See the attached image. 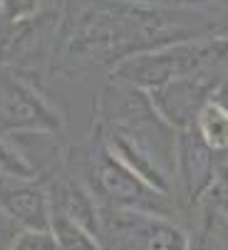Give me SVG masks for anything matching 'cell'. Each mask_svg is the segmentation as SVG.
I'll return each mask as SVG.
<instances>
[{
	"mask_svg": "<svg viewBox=\"0 0 228 250\" xmlns=\"http://www.w3.org/2000/svg\"><path fill=\"white\" fill-rule=\"evenodd\" d=\"M213 99H216L218 104H223L226 109H228V69H226V77L221 80V84H218V89H216Z\"/></svg>",
	"mask_w": 228,
	"mask_h": 250,
	"instance_id": "cell-14",
	"label": "cell"
},
{
	"mask_svg": "<svg viewBox=\"0 0 228 250\" xmlns=\"http://www.w3.org/2000/svg\"><path fill=\"white\" fill-rule=\"evenodd\" d=\"M65 166L90 188L99 206L141 210L149 216L171 221L179 210L174 196H166L154 186H149L146 181H141L122 159L112 154L97 126L85 146H74L67 151Z\"/></svg>",
	"mask_w": 228,
	"mask_h": 250,
	"instance_id": "cell-1",
	"label": "cell"
},
{
	"mask_svg": "<svg viewBox=\"0 0 228 250\" xmlns=\"http://www.w3.org/2000/svg\"><path fill=\"white\" fill-rule=\"evenodd\" d=\"M0 208L20 228H50V201L45 184L37 178L0 176Z\"/></svg>",
	"mask_w": 228,
	"mask_h": 250,
	"instance_id": "cell-8",
	"label": "cell"
},
{
	"mask_svg": "<svg viewBox=\"0 0 228 250\" xmlns=\"http://www.w3.org/2000/svg\"><path fill=\"white\" fill-rule=\"evenodd\" d=\"M228 168V159L216 156L199 134L183 129L176 136V191L183 196V210H191Z\"/></svg>",
	"mask_w": 228,
	"mask_h": 250,
	"instance_id": "cell-6",
	"label": "cell"
},
{
	"mask_svg": "<svg viewBox=\"0 0 228 250\" xmlns=\"http://www.w3.org/2000/svg\"><path fill=\"white\" fill-rule=\"evenodd\" d=\"M10 250H60L50 228H23Z\"/></svg>",
	"mask_w": 228,
	"mask_h": 250,
	"instance_id": "cell-12",
	"label": "cell"
},
{
	"mask_svg": "<svg viewBox=\"0 0 228 250\" xmlns=\"http://www.w3.org/2000/svg\"><path fill=\"white\" fill-rule=\"evenodd\" d=\"M43 184H45V191H47L52 216L74 221V223L85 226L87 230H92L97 235V230H99V203L77 176L65 166L57 173L47 176Z\"/></svg>",
	"mask_w": 228,
	"mask_h": 250,
	"instance_id": "cell-7",
	"label": "cell"
},
{
	"mask_svg": "<svg viewBox=\"0 0 228 250\" xmlns=\"http://www.w3.org/2000/svg\"><path fill=\"white\" fill-rule=\"evenodd\" d=\"M226 69H228V57H216L206 67H201L199 72L171 80L169 84L149 92L151 102L171 129L176 131L191 129L204 104L213 99L221 80L226 77Z\"/></svg>",
	"mask_w": 228,
	"mask_h": 250,
	"instance_id": "cell-4",
	"label": "cell"
},
{
	"mask_svg": "<svg viewBox=\"0 0 228 250\" xmlns=\"http://www.w3.org/2000/svg\"><path fill=\"white\" fill-rule=\"evenodd\" d=\"M20 230H23V228L8 216L3 208H0V250H10V245H13V240L18 238Z\"/></svg>",
	"mask_w": 228,
	"mask_h": 250,
	"instance_id": "cell-13",
	"label": "cell"
},
{
	"mask_svg": "<svg viewBox=\"0 0 228 250\" xmlns=\"http://www.w3.org/2000/svg\"><path fill=\"white\" fill-rule=\"evenodd\" d=\"M60 114L18 69L0 67V134H57Z\"/></svg>",
	"mask_w": 228,
	"mask_h": 250,
	"instance_id": "cell-5",
	"label": "cell"
},
{
	"mask_svg": "<svg viewBox=\"0 0 228 250\" xmlns=\"http://www.w3.org/2000/svg\"><path fill=\"white\" fill-rule=\"evenodd\" d=\"M50 230H52L60 250H102L99 238L92 230H87L85 226L74 223V221L52 216L50 218Z\"/></svg>",
	"mask_w": 228,
	"mask_h": 250,
	"instance_id": "cell-10",
	"label": "cell"
},
{
	"mask_svg": "<svg viewBox=\"0 0 228 250\" xmlns=\"http://www.w3.org/2000/svg\"><path fill=\"white\" fill-rule=\"evenodd\" d=\"M216 57H228V40L226 35H211V38L183 40L166 47L146 50L122 60L112 67V80L127 82L144 92H154L171 80L199 72Z\"/></svg>",
	"mask_w": 228,
	"mask_h": 250,
	"instance_id": "cell-2",
	"label": "cell"
},
{
	"mask_svg": "<svg viewBox=\"0 0 228 250\" xmlns=\"http://www.w3.org/2000/svg\"><path fill=\"white\" fill-rule=\"evenodd\" d=\"M102 250H188V233L171 218L99 206Z\"/></svg>",
	"mask_w": 228,
	"mask_h": 250,
	"instance_id": "cell-3",
	"label": "cell"
},
{
	"mask_svg": "<svg viewBox=\"0 0 228 250\" xmlns=\"http://www.w3.org/2000/svg\"><path fill=\"white\" fill-rule=\"evenodd\" d=\"M199 139L221 159H228V109L216 99L206 102L194 124Z\"/></svg>",
	"mask_w": 228,
	"mask_h": 250,
	"instance_id": "cell-9",
	"label": "cell"
},
{
	"mask_svg": "<svg viewBox=\"0 0 228 250\" xmlns=\"http://www.w3.org/2000/svg\"><path fill=\"white\" fill-rule=\"evenodd\" d=\"M0 176L8 178H37L35 168L25 161V156L20 154V149L15 146V141L5 134H0Z\"/></svg>",
	"mask_w": 228,
	"mask_h": 250,
	"instance_id": "cell-11",
	"label": "cell"
}]
</instances>
